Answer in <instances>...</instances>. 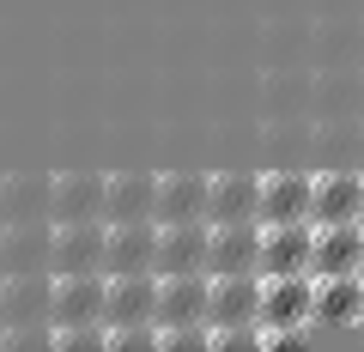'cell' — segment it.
<instances>
[{"instance_id": "3", "label": "cell", "mask_w": 364, "mask_h": 352, "mask_svg": "<svg viewBox=\"0 0 364 352\" xmlns=\"http://www.w3.org/2000/svg\"><path fill=\"white\" fill-rule=\"evenodd\" d=\"M279 116H316V67H261V122Z\"/></svg>"}, {"instance_id": "20", "label": "cell", "mask_w": 364, "mask_h": 352, "mask_svg": "<svg viewBox=\"0 0 364 352\" xmlns=\"http://www.w3.org/2000/svg\"><path fill=\"white\" fill-rule=\"evenodd\" d=\"M158 188H164V176H152V170H116L109 176V225L158 219Z\"/></svg>"}, {"instance_id": "26", "label": "cell", "mask_w": 364, "mask_h": 352, "mask_svg": "<svg viewBox=\"0 0 364 352\" xmlns=\"http://www.w3.org/2000/svg\"><path fill=\"white\" fill-rule=\"evenodd\" d=\"M322 13H364V0H322Z\"/></svg>"}, {"instance_id": "15", "label": "cell", "mask_w": 364, "mask_h": 352, "mask_svg": "<svg viewBox=\"0 0 364 352\" xmlns=\"http://www.w3.org/2000/svg\"><path fill=\"white\" fill-rule=\"evenodd\" d=\"M261 237H267V225H213V261H207V274L213 279L261 274Z\"/></svg>"}, {"instance_id": "24", "label": "cell", "mask_w": 364, "mask_h": 352, "mask_svg": "<svg viewBox=\"0 0 364 352\" xmlns=\"http://www.w3.org/2000/svg\"><path fill=\"white\" fill-rule=\"evenodd\" d=\"M55 219V176L49 170H13L6 176V225Z\"/></svg>"}, {"instance_id": "21", "label": "cell", "mask_w": 364, "mask_h": 352, "mask_svg": "<svg viewBox=\"0 0 364 352\" xmlns=\"http://www.w3.org/2000/svg\"><path fill=\"white\" fill-rule=\"evenodd\" d=\"M316 279L322 274H364V219L352 225H316Z\"/></svg>"}, {"instance_id": "5", "label": "cell", "mask_w": 364, "mask_h": 352, "mask_svg": "<svg viewBox=\"0 0 364 352\" xmlns=\"http://www.w3.org/2000/svg\"><path fill=\"white\" fill-rule=\"evenodd\" d=\"M316 225V170H267L261 225Z\"/></svg>"}, {"instance_id": "10", "label": "cell", "mask_w": 364, "mask_h": 352, "mask_svg": "<svg viewBox=\"0 0 364 352\" xmlns=\"http://www.w3.org/2000/svg\"><path fill=\"white\" fill-rule=\"evenodd\" d=\"M298 61L316 67V18L273 13L267 25H261V67H298Z\"/></svg>"}, {"instance_id": "8", "label": "cell", "mask_w": 364, "mask_h": 352, "mask_svg": "<svg viewBox=\"0 0 364 352\" xmlns=\"http://www.w3.org/2000/svg\"><path fill=\"white\" fill-rule=\"evenodd\" d=\"M316 267V225H267L261 237V279H286V274H310Z\"/></svg>"}, {"instance_id": "4", "label": "cell", "mask_w": 364, "mask_h": 352, "mask_svg": "<svg viewBox=\"0 0 364 352\" xmlns=\"http://www.w3.org/2000/svg\"><path fill=\"white\" fill-rule=\"evenodd\" d=\"M55 274H109V219L55 225Z\"/></svg>"}, {"instance_id": "18", "label": "cell", "mask_w": 364, "mask_h": 352, "mask_svg": "<svg viewBox=\"0 0 364 352\" xmlns=\"http://www.w3.org/2000/svg\"><path fill=\"white\" fill-rule=\"evenodd\" d=\"M13 274H55V219L6 225V279Z\"/></svg>"}, {"instance_id": "12", "label": "cell", "mask_w": 364, "mask_h": 352, "mask_svg": "<svg viewBox=\"0 0 364 352\" xmlns=\"http://www.w3.org/2000/svg\"><path fill=\"white\" fill-rule=\"evenodd\" d=\"M158 243H164V225H158V219H140V225H109V279L158 274Z\"/></svg>"}, {"instance_id": "22", "label": "cell", "mask_w": 364, "mask_h": 352, "mask_svg": "<svg viewBox=\"0 0 364 352\" xmlns=\"http://www.w3.org/2000/svg\"><path fill=\"white\" fill-rule=\"evenodd\" d=\"M316 322L358 328L364 322V274H322L316 279Z\"/></svg>"}, {"instance_id": "11", "label": "cell", "mask_w": 364, "mask_h": 352, "mask_svg": "<svg viewBox=\"0 0 364 352\" xmlns=\"http://www.w3.org/2000/svg\"><path fill=\"white\" fill-rule=\"evenodd\" d=\"M85 219H109V176H97V170L55 176V225H85Z\"/></svg>"}, {"instance_id": "7", "label": "cell", "mask_w": 364, "mask_h": 352, "mask_svg": "<svg viewBox=\"0 0 364 352\" xmlns=\"http://www.w3.org/2000/svg\"><path fill=\"white\" fill-rule=\"evenodd\" d=\"M158 225H213V176L170 170L158 188Z\"/></svg>"}, {"instance_id": "23", "label": "cell", "mask_w": 364, "mask_h": 352, "mask_svg": "<svg viewBox=\"0 0 364 352\" xmlns=\"http://www.w3.org/2000/svg\"><path fill=\"white\" fill-rule=\"evenodd\" d=\"M261 292H267V279H261V274L213 279V328H243V322H261Z\"/></svg>"}, {"instance_id": "16", "label": "cell", "mask_w": 364, "mask_h": 352, "mask_svg": "<svg viewBox=\"0 0 364 352\" xmlns=\"http://www.w3.org/2000/svg\"><path fill=\"white\" fill-rule=\"evenodd\" d=\"M316 67H364V13H316Z\"/></svg>"}, {"instance_id": "25", "label": "cell", "mask_w": 364, "mask_h": 352, "mask_svg": "<svg viewBox=\"0 0 364 352\" xmlns=\"http://www.w3.org/2000/svg\"><path fill=\"white\" fill-rule=\"evenodd\" d=\"M316 116H364V67H316Z\"/></svg>"}, {"instance_id": "1", "label": "cell", "mask_w": 364, "mask_h": 352, "mask_svg": "<svg viewBox=\"0 0 364 352\" xmlns=\"http://www.w3.org/2000/svg\"><path fill=\"white\" fill-rule=\"evenodd\" d=\"M6 346H55V274L6 279Z\"/></svg>"}, {"instance_id": "27", "label": "cell", "mask_w": 364, "mask_h": 352, "mask_svg": "<svg viewBox=\"0 0 364 352\" xmlns=\"http://www.w3.org/2000/svg\"><path fill=\"white\" fill-rule=\"evenodd\" d=\"M0 346H6V274H0Z\"/></svg>"}, {"instance_id": "29", "label": "cell", "mask_w": 364, "mask_h": 352, "mask_svg": "<svg viewBox=\"0 0 364 352\" xmlns=\"http://www.w3.org/2000/svg\"><path fill=\"white\" fill-rule=\"evenodd\" d=\"M0 219H6V176H0Z\"/></svg>"}, {"instance_id": "6", "label": "cell", "mask_w": 364, "mask_h": 352, "mask_svg": "<svg viewBox=\"0 0 364 352\" xmlns=\"http://www.w3.org/2000/svg\"><path fill=\"white\" fill-rule=\"evenodd\" d=\"M261 158L267 170H316V116L261 122Z\"/></svg>"}, {"instance_id": "2", "label": "cell", "mask_w": 364, "mask_h": 352, "mask_svg": "<svg viewBox=\"0 0 364 352\" xmlns=\"http://www.w3.org/2000/svg\"><path fill=\"white\" fill-rule=\"evenodd\" d=\"M310 322H316V274L267 279V292H261V334H267V346L304 340Z\"/></svg>"}, {"instance_id": "28", "label": "cell", "mask_w": 364, "mask_h": 352, "mask_svg": "<svg viewBox=\"0 0 364 352\" xmlns=\"http://www.w3.org/2000/svg\"><path fill=\"white\" fill-rule=\"evenodd\" d=\"M0 274H6V219H0Z\"/></svg>"}, {"instance_id": "19", "label": "cell", "mask_w": 364, "mask_h": 352, "mask_svg": "<svg viewBox=\"0 0 364 352\" xmlns=\"http://www.w3.org/2000/svg\"><path fill=\"white\" fill-rule=\"evenodd\" d=\"M364 219V170H316V225Z\"/></svg>"}, {"instance_id": "17", "label": "cell", "mask_w": 364, "mask_h": 352, "mask_svg": "<svg viewBox=\"0 0 364 352\" xmlns=\"http://www.w3.org/2000/svg\"><path fill=\"white\" fill-rule=\"evenodd\" d=\"M316 170H364V116H316Z\"/></svg>"}, {"instance_id": "9", "label": "cell", "mask_w": 364, "mask_h": 352, "mask_svg": "<svg viewBox=\"0 0 364 352\" xmlns=\"http://www.w3.org/2000/svg\"><path fill=\"white\" fill-rule=\"evenodd\" d=\"M267 170H219L213 176V225H261Z\"/></svg>"}, {"instance_id": "13", "label": "cell", "mask_w": 364, "mask_h": 352, "mask_svg": "<svg viewBox=\"0 0 364 352\" xmlns=\"http://www.w3.org/2000/svg\"><path fill=\"white\" fill-rule=\"evenodd\" d=\"M195 322H213V274L164 279V292H158V328H195Z\"/></svg>"}, {"instance_id": "14", "label": "cell", "mask_w": 364, "mask_h": 352, "mask_svg": "<svg viewBox=\"0 0 364 352\" xmlns=\"http://www.w3.org/2000/svg\"><path fill=\"white\" fill-rule=\"evenodd\" d=\"M207 261H213V225H164V243H158V279L207 274Z\"/></svg>"}]
</instances>
